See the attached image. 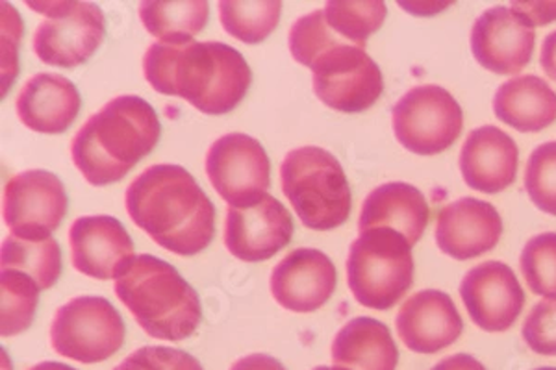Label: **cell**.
I'll return each mask as SVG.
<instances>
[{
	"label": "cell",
	"mask_w": 556,
	"mask_h": 370,
	"mask_svg": "<svg viewBox=\"0 0 556 370\" xmlns=\"http://www.w3.org/2000/svg\"><path fill=\"white\" fill-rule=\"evenodd\" d=\"M143 75L159 93L180 97L206 115L232 112L253 82L251 67L235 47L193 39L151 44Z\"/></svg>",
	"instance_id": "obj_1"
},
{
	"label": "cell",
	"mask_w": 556,
	"mask_h": 370,
	"mask_svg": "<svg viewBox=\"0 0 556 370\" xmlns=\"http://www.w3.org/2000/svg\"><path fill=\"white\" fill-rule=\"evenodd\" d=\"M125 206L136 227L177 256H195L214 239V204L180 165L143 170L128 186Z\"/></svg>",
	"instance_id": "obj_2"
},
{
	"label": "cell",
	"mask_w": 556,
	"mask_h": 370,
	"mask_svg": "<svg viewBox=\"0 0 556 370\" xmlns=\"http://www.w3.org/2000/svg\"><path fill=\"white\" fill-rule=\"evenodd\" d=\"M159 114L136 94H121L91 115L71 143L76 169L91 186L119 182L160 141Z\"/></svg>",
	"instance_id": "obj_3"
},
{
	"label": "cell",
	"mask_w": 556,
	"mask_h": 370,
	"mask_svg": "<svg viewBox=\"0 0 556 370\" xmlns=\"http://www.w3.org/2000/svg\"><path fill=\"white\" fill-rule=\"evenodd\" d=\"M115 295L154 340H188L203 319L195 289L173 265L151 254L134 257L115 280Z\"/></svg>",
	"instance_id": "obj_4"
},
{
	"label": "cell",
	"mask_w": 556,
	"mask_h": 370,
	"mask_svg": "<svg viewBox=\"0 0 556 370\" xmlns=\"http://www.w3.org/2000/svg\"><path fill=\"white\" fill-rule=\"evenodd\" d=\"M282 191L304 227L332 230L351 215V188L340 162L319 146L291 151L280 165Z\"/></svg>",
	"instance_id": "obj_5"
},
{
	"label": "cell",
	"mask_w": 556,
	"mask_h": 370,
	"mask_svg": "<svg viewBox=\"0 0 556 370\" xmlns=\"http://www.w3.org/2000/svg\"><path fill=\"white\" fill-rule=\"evenodd\" d=\"M414 282L412 245L390 228L361 232L348 257V283L364 308L392 309Z\"/></svg>",
	"instance_id": "obj_6"
},
{
	"label": "cell",
	"mask_w": 556,
	"mask_h": 370,
	"mask_svg": "<svg viewBox=\"0 0 556 370\" xmlns=\"http://www.w3.org/2000/svg\"><path fill=\"white\" fill-rule=\"evenodd\" d=\"M125 322L102 296H76L58 309L51 324L56 354L78 363H101L125 343Z\"/></svg>",
	"instance_id": "obj_7"
},
{
	"label": "cell",
	"mask_w": 556,
	"mask_h": 370,
	"mask_svg": "<svg viewBox=\"0 0 556 370\" xmlns=\"http://www.w3.org/2000/svg\"><path fill=\"white\" fill-rule=\"evenodd\" d=\"M45 21L34 34V52L54 67H76L88 62L101 47L106 20L93 2H28Z\"/></svg>",
	"instance_id": "obj_8"
},
{
	"label": "cell",
	"mask_w": 556,
	"mask_h": 370,
	"mask_svg": "<svg viewBox=\"0 0 556 370\" xmlns=\"http://www.w3.org/2000/svg\"><path fill=\"white\" fill-rule=\"evenodd\" d=\"M314 93L325 106L361 114L379 101L384 80L379 65L362 47L340 41L311 63Z\"/></svg>",
	"instance_id": "obj_9"
},
{
	"label": "cell",
	"mask_w": 556,
	"mask_h": 370,
	"mask_svg": "<svg viewBox=\"0 0 556 370\" xmlns=\"http://www.w3.org/2000/svg\"><path fill=\"white\" fill-rule=\"evenodd\" d=\"M393 133L406 151L434 156L453 146L464 115L455 97L440 86H417L399 99L392 112Z\"/></svg>",
	"instance_id": "obj_10"
},
{
	"label": "cell",
	"mask_w": 556,
	"mask_h": 370,
	"mask_svg": "<svg viewBox=\"0 0 556 370\" xmlns=\"http://www.w3.org/2000/svg\"><path fill=\"white\" fill-rule=\"evenodd\" d=\"M206 175L228 206H240L269 189L271 164L258 139L247 133H227L210 146Z\"/></svg>",
	"instance_id": "obj_11"
},
{
	"label": "cell",
	"mask_w": 556,
	"mask_h": 370,
	"mask_svg": "<svg viewBox=\"0 0 556 370\" xmlns=\"http://www.w3.org/2000/svg\"><path fill=\"white\" fill-rule=\"evenodd\" d=\"M67 206L64 183L49 170H25L10 178L4 188V222L17 238H51Z\"/></svg>",
	"instance_id": "obj_12"
},
{
	"label": "cell",
	"mask_w": 556,
	"mask_h": 370,
	"mask_svg": "<svg viewBox=\"0 0 556 370\" xmlns=\"http://www.w3.org/2000/svg\"><path fill=\"white\" fill-rule=\"evenodd\" d=\"M291 235L293 219L275 196L264 193L240 206H228L225 245L241 261H266L290 245Z\"/></svg>",
	"instance_id": "obj_13"
},
{
	"label": "cell",
	"mask_w": 556,
	"mask_h": 370,
	"mask_svg": "<svg viewBox=\"0 0 556 370\" xmlns=\"http://www.w3.org/2000/svg\"><path fill=\"white\" fill-rule=\"evenodd\" d=\"M469 317L484 332H506L523 311L525 293L514 270L501 261H486L469 270L460 283Z\"/></svg>",
	"instance_id": "obj_14"
},
{
	"label": "cell",
	"mask_w": 556,
	"mask_h": 370,
	"mask_svg": "<svg viewBox=\"0 0 556 370\" xmlns=\"http://www.w3.org/2000/svg\"><path fill=\"white\" fill-rule=\"evenodd\" d=\"M536 31L510 7L490 8L475 21L471 51L495 75H518L534 52Z\"/></svg>",
	"instance_id": "obj_15"
},
{
	"label": "cell",
	"mask_w": 556,
	"mask_h": 370,
	"mask_svg": "<svg viewBox=\"0 0 556 370\" xmlns=\"http://www.w3.org/2000/svg\"><path fill=\"white\" fill-rule=\"evenodd\" d=\"M70 245L73 267L97 280H117L136 257L127 228L110 215L76 219L71 225Z\"/></svg>",
	"instance_id": "obj_16"
},
{
	"label": "cell",
	"mask_w": 556,
	"mask_h": 370,
	"mask_svg": "<svg viewBox=\"0 0 556 370\" xmlns=\"http://www.w3.org/2000/svg\"><path fill=\"white\" fill-rule=\"evenodd\" d=\"M336 267L317 248H295L273 269L271 293L275 301L293 314H312L334 295Z\"/></svg>",
	"instance_id": "obj_17"
},
{
	"label": "cell",
	"mask_w": 556,
	"mask_h": 370,
	"mask_svg": "<svg viewBox=\"0 0 556 370\" xmlns=\"http://www.w3.org/2000/svg\"><path fill=\"white\" fill-rule=\"evenodd\" d=\"M395 327L399 340L405 343L408 350L437 354L458 341L464 322L447 293L425 289L401 306Z\"/></svg>",
	"instance_id": "obj_18"
},
{
	"label": "cell",
	"mask_w": 556,
	"mask_h": 370,
	"mask_svg": "<svg viewBox=\"0 0 556 370\" xmlns=\"http://www.w3.org/2000/svg\"><path fill=\"white\" fill-rule=\"evenodd\" d=\"M501 233L503 220L497 209L479 199H460L438 215V248L458 261L492 251L500 243Z\"/></svg>",
	"instance_id": "obj_19"
},
{
	"label": "cell",
	"mask_w": 556,
	"mask_h": 370,
	"mask_svg": "<svg viewBox=\"0 0 556 370\" xmlns=\"http://www.w3.org/2000/svg\"><path fill=\"white\" fill-rule=\"evenodd\" d=\"M518 144L497 126L477 128L462 146L464 182L486 195H495L513 186L518 175Z\"/></svg>",
	"instance_id": "obj_20"
},
{
	"label": "cell",
	"mask_w": 556,
	"mask_h": 370,
	"mask_svg": "<svg viewBox=\"0 0 556 370\" xmlns=\"http://www.w3.org/2000/svg\"><path fill=\"white\" fill-rule=\"evenodd\" d=\"M83 99L70 78L38 73L21 89L17 115L21 123L38 133H64L80 112Z\"/></svg>",
	"instance_id": "obj_21"
},
{
	"label": "cell",
	"mask_w": 556,
	"mask_h": 370,
	"mask_svg": "<svg viewBox=\"0 0 556 370\" xmlns=\"http://www.w3.org/2000/svg\"><path fill=\"white\" fill-rule=\"evenodd\" d=\"M430 207L419 189L410 183L392 182L374 189L362 204L358 230L390 228L416 245L429 222Z\"/></svg>",
	"instance_id": "obj_22"
},
{
	"label": "cell",
	"mask_w": 556,
	"mask_h": 370,
	"mask_svg": "<svg viewBox=\"0 0 556 370\" xmlns=\"http://www.w3.org/2000/svg\"><path fill=\"white\" fill-rule=\"evenodd\" d=\"M332 363L338 370H395L399 350L390 328L371 317H356L336 333Z\"/></svg>",
	"instance_id": "obj_23"
},
{
	"label": "cell",
	"mask_w": 556,
	"mask_h": 370,
	"mask_svg": "<svg viewBox=\"0 0 556 370\" xmlns=\"http://www.w3.org/2000/svg\"><path fill=\"white\" fill-rule=\"evenodd\" d=\"M493 114L518 132H542L556 120V93L538 76H516L497 89Z\"/></svg>",
	"instance_id": "obj_24"
},
{
	"label": "cell",
	"mask_w": 556,
	"mask_h": 370,
	"mask_svg": "<svg viewBox=\"0 0 556 370\" xmlns=\"http://www.w3.org/2000/svg\"><path fill=\"white\" fill-rule=\"evenodd\" d=\"M210 4L206 0H146L139 4V20L146 30L160 43L191 41L208 23Z\"/></svg>",
	"instance_id": "obj_25"
},
{
	"label": "cell",
	"mask_w": 556,
	"mask_h": 370,
	"mask_svg": "<svg viewBox=\"0 0 556 370\" xmlns=\"http://www.w3.org/2000/svg\"><path fill=\"white\" fill-rule=\"evenodd\" d=\"M0 267L25 272L45 291L62 275V251L54 238L28 239L10 233L2 243Z\"/></svg>",
	"instance_id": "obj_26"
},
{
	"label": "cell",
	"mask_w": 556,
	"mask_h": 370,
	"mask_svg": "<svg viewBox=\"0 0 556 370\" xmlns=\"http://www.w3.org/2000/svg\"><path fill=\"white\" fill-rule=\"evenodd\" d=\"M219 20L232 38L247 44L262 43L269 38L278 23L282 2L278 0H222Z\"/></svg>",
	"instance_id": "obj_27"
},
{
	"label": "cell",
	"mask_w": 556,
	"mask_h": 370,
	"mask_svg": "<svg viewBox=\"0 0 556 370\" xmlns=\"http://www.w3.org/2000/svg\"><path fill=\"white\" fill-rule=\"evenodd\" d=\"M38 283L20 270H0V333L13 337L33 324L39 302Z\"/></svg>",
	"instance_id": "obj_28"
},
{
	"label": "cell",
	"mask_w": 556,
	"mask_h": 370,
	"mask_svg": "<svg viewBox=\"0 0 556 370\" xmlns=\"http://www.w3.org/2000/svg\"><path fill=\"white\" fill-rule=\"evenodd\" d=\"M323 13L330 30L334 31L338 38L364 49L367 38L374 36L375 31L384 25L388 8L379 0H366V2L330 0L323 8Z\"/></svg>",
	"instance_id": "obj_29"
},
{
	"label": "cell",
	"mask_w": 556,
	"mask_h": 370,
	"mask_svg": "<svg viewBox=\"0 0 556 370\" xmlns=\"http://www.w3.org/2000/svg\"><path fill=\"white\" fill-rule=\"evenodd\" d=\"M521 272L534 295L556 296V233L532 238L521 252Z\"/></svg>",
	"instance_id": "obj_30"
},
{
	"label": "cell",
	"mask_w": 556,
	"mask_h": 370,
	"mask_svg": "<svg viewBox=\"0 0 556 370\" xmlns=\"http://www.w3.org/2000/svg\"><path fill=\"white\" fill-rule=\"evenodd\" d=\"M525 189L534 206L556 215V141L540 144L532 152L525 169Z\"/></svg>",
	"instance_id": "obj_31"
},
{
	"label": "cell",
	"mask_w": 556,
	"mask_h": 370,
	"mask_svg": "<svg viewBox=\"0 0 556 370\" xmlns=\"http://www.w3.org/2000/svg\"><path fill=\"white\" fill-rule=\"evenodd\" d=\"M525 343L540 356H556V296L538 302L525 319Z\"/></svg>",
	"instance_id": "obj_32"
},
{
	"label": "cell",
	"mask_w": 556,
	"mask_h": 370,
	"mask_svg": "<svg viewBox=\"0 0 556 370\" xmlns=\"http://www.w3.org/2000/svg\"><path fill=\"white\" fill-rule=\"evenodd\" d=\"M114 370H204L188 352L172 346H143L123 359Z\"/></svg>",
	"instance_id": "obj_33"
},
{
	"label": "cell",
	"mask_w": 556,
	"mask_h": 370,
	"mask_svg": "<svg viewBox=\"0 0 556 370\" xmlns=\"http://www.w3.org/2000/svg\"><path fill=\"white\" fill-rule=\"evenodd\" d=\"M514 12L521 15L529 25L534 26L549 25L556 21V2H513Z\"/></svg>",
	"instance_id": "obj_34"
},
{
	"label": "cell",
	"mask_w": 556,
	"mask_h": 370,
	"mask_svg": "<svg viewBox=\"0 0 556 370\" xmlns=\"http://www.w3.org/2000/svg\"><path fill=\"white\" fill-rule=\"evenodd\" d=\"M230 370H286L285 365L278 359L266 356V354H251L245 358L238 359Z\"/></svg>",
	"instance_id": "obj_35"
},
{
	"label": "cell",
	"mask_w": 556,
	"mask_h": 370,
	"mask_svg": "<svg viewBox=\"0 0 556 370\" xmlns=\"http://www.w3.org/2000/svg\"><path fill=\"white\" fill-rule=\"evenodd\" d=\"M432 370H486V367L469 354H455L440 361Z\"/></svg>",
	"instance_id": "obj_36"
},
{
	"label": "cell",
	"mask_w": 556,
	"mask_h": 370,
	"mask_svg": "<svg viewBox=\"0 0 556 370\" xmlns=\"http://www.w3.org/2000/svg\"><path fill=\"white\" fill-rule=\"evenodd\" d=\"M540 63H542L545 75L556 82V30L551 31L549 36L545 38Z\"/></svg>",
	"instance_id": "obj_37"
},
{
	"label": "cell",
	"mask_w": 556,
	"mask_h": 370,
	"mask_svg": "<svg viewBox=\"0 0 556 370\" xmlns=\"http://www.w3.org/2000/svg\"><path fill=\"white\" fill-rule=\"evenodd\" d=\"M401 8L406 12L414 13L417 17H429L434 13L442 12L445 8H450V4H438V2H401Z\"/></svg>",
	"instance_id": "obj_38"
},
{
	"label": "cell",
	"mask_w": 556,
	"mask_h": 370,
	"mask_svg": "<svg viewBox=\"0 0 556 370\" xmlns=\"http://www.w3.org/2000/svg\"><path fill=\"white\" fill-rule=\"evenodd\" d=\"M8 370L10 367H8ZM28 370H76L73 369V367H70V365L64 363H56V361H43V363L36 365V367H33V369Z\"/></svg>",
	"instance_id": "obj_39"
},
{
	"label": "cell",
	"mask_w": 556,
	"mask_h": 370,
	"mask_svg": "<svg viewBox=\"0 0 556 370\" xmlns=\"http://www.w3.org/2000/svg\"><path fill=\"white\" fill-rule=\"evenodd\" d=\"M312 370H338V369H334V367H325V365H323V367H316V369H312Z\"/></svg>",
	"instance_id": "obj_40"
},
{
	"label": "cell",
	"mask_w": 556,
	"mask_h": 370,
	"mask_svg": "<svg viewBox=\"0 0 556 370\" xmlns=\"http://www.w3.org/2000/svg\"><path fill=\"white\" fill-rule=\"evenodd\" d=\"M536 370H556L555 367H542V369Z\"/></svg>",
	"instance_id": "obj_41"
}]
</instances>
